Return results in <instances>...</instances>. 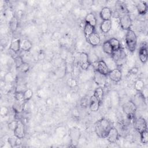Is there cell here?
Returning <instances> with one entry per match:
<instances>
[{
    "mask_svg": "<svg viewBox=\"0 0 148 148\" xmlns=\"http://www.w3.org/2000/svg\"><path fill=\"white\" fill-rule=\"evenodd\" d=\"M125 42L128 50L133 53L137 45V36L132 29L127 30L125 35Z\"/></svg>",
    "mask_w": 148,
    "mask_h": 148,
    "instance_id": "cell-2",
    "label": "cell"
},
{
    "mask_svg": "<svg viewBox=\"0 0 148 148\" xmlns=\"http://www.w3.org/2000/svg\"><path fill=\"white\" fill-rule=\"evenodd\" d=\"M66 83H67L68 86L69 87H71V88L76 87L77 86V84L76 80L75 78H73V77H71V78L68 79V80H67Z\"/></svg>",
    "mask_w": 148,
    "mask_h": 148,
    "instance_id": "cell-37",
    "label": "cell"
},
{
    "mask_svg": "<svg viewBox=\"0 0 148 148\" xmlns=\"http://www.w3.org/2000/svg\"><path fill=\"white\" fill-rule=\"evenodd\" d=\"M119 25L120 27L123 30H129L131 29V27L132 24V21L130 15L128 13L122 14L119 18Z\"/></svg>",
    "mask_w": 148,
    "mask_h": 148,
    "instance_id": "cell-7",
    "label": "cell"
},
{
    "mask_svg": "<svg viewBox=\"0 0 148 148\" xmlns=\"http://www.w3.org/2000/svg\"><path fill=\"white\" fill-rule=\"evenodd\" d=\"M108 76L112 82L118 83L121 80L122 72L119 68H117L110 71Z\"/></svg>",
    "mask_w": 148,
    "mask_h": 148,
    "instance_id": "cell-13",
    "label": "cell"
},
{
    "mask_svg": "<svg viewBox=\"0 0 148 148\" xmlns=\"http://www.w3.org/2000/svg\"><path fill=\"white\" fill-rule=\"evenodd\" d=\"M17 124V120H13L8 124V128L10 130L14 131Z\"/></svg>",
    "mask_w": 148,
    "mask_h": 148,
    "instance_id": "cell-40",
    "label": "cell"
},
{
    "mask_svg": "<svg viewBox=\"0 0 148 148\" xmlns=\"http://www.w3.org/2000/svg\"><path fill=\"white\" fill-rule=\"evenodd\" d=\"M33 96V91L31 88H27L24 92V100L25 101H28L29 99L32 98Z\"/></svg>",
    "mask_w": 148,
    "mask_h": 148,
    "instance_id": "cell-35",
    "label": "cell"
},
{
    "mask_svg": "<svg viewBox=\"0 0 148 148\" xmlns=\"http://www.w3.org/2000/svg\"><path fill=\"white\" fill-rule=\"evenodd\" d=\"M24 62L21 56H17L15 58V63L16 65V67L18 68Z\"/></svg>",
    "mask_w": 148,
    "mask_h": 148,
    "instance_id": "cell-42",
    "label": "cell"
},
{
    "mask_svg": "<svg viewBox=\"0 0 148 148\" xmlns=\"http://www.w3.org/2000/svg\"><path fill=\"white\" fill-rule=\"evenodd\" d=\"M145 87V86L144 81L141 79H137L134 83V88L138 92H140Z\"/></svg>",
    "mask_w": 148,
    "mask_h": 148,
    "instance_id": "cell-30",
    "label": "cell"
},
{
    "mask_svg": "<svg viewBox=\"0 0 148 148\" xmlns=\"http://www.w3.org/2000/svg\"><path fill=\"white\" fill-rule=\"evenodd\" d=\"M93 95L101 103H102L103 99V97H104L103 89L101 87H98L96 88L94 91Z\"/></svg>",
    "mask_w": 148,
    "mask_h": 148,
    "instance_id": "cell-23",
    "label": "cell"
},
{
    "mask_svg": "<svg viewBox=\"0 0 148 148\" xmlns=\"http://www.w3.org/2000/svg\"><path fill=\"white\" fill-rule=\"evenodd\" d=\"M140 134V139L142 143L146 145L148 143V132L147 130L143 131Z\"/></svg>",
    "mask_w": 148,
    "mask_h": 148,
    "instance_id": "cell-32",
    "label": "cell"
},
{
    "mask_svg": "<svg viewBox=\"0 0 148 148\" xmlns=\"http://www.w3.org/2000/svg\"><path fill=\"white\" fill-rule=\"evenodd\" d=\"M14 136L18 139H23L25 135V130L24 125L20 120H17V124L13 131Z\"/></svg>",
    "mask_w": 148,
    "mask_h": 148,
    "instance_id": "cell-11",
    "label": "cell"
},
{
    "mask_svg": "<svg viewBox=\"0 0 148 148\" xmlns=\"http://www.w3.org/2000/svg\"><path fill=\"white\" fill-rule=\"evenodd\" d=\"M139 58L140 62L143 64H145L147 61L148 53L147 49V43L146 42H143L139 49Z\"/></svg>",
    "mask_w": 148,
    "mask_h": 148,
    "instance_id": "cell-12",
    "label": "cell"
},
{
    "mask_svg": "<svg viewBox=\"0 0 148 148\" xmlns=\"http://www.w3.org/2000/svg\"><path fill=\"white\" fill-rule=\"evenodd\" d=\"M75 60L76 64L83 70L88 69L91 64L88 58V54L83 51L77 52L75 55Z\"/></svg>",
    "mask_w": 148,
    "mask_h": 148,
    "instance_id": "cell-3",
    "label": "cell"
},
{
    "mask_svg": "<svg viewBox=\"0 0 148 148\" xmlns=\"http://www.w3.org/2000/svg\"><path fill=\"white\" fill-rule=\"evenodd\" d=\"M111 46L112 47V49L113 50V51L119 50L120 49L121 47V43L119 39H117L116 38H112L109 40H108Z\"/></svg>",
    "mask_w": 148,
    "mask_h": 148,
    "instance_id": "cell-26",
    "label": "cell"
},
{
    "mask_svg": "<svg viewBox=\"0 0 148 148\" xmlns=\"http://www.w3.org/2000/svg\"><path fill=\"white\" fill-rule=\"evenodd\" d=\"M124 113L130 118H133L137 109V106L132 101H128L123 105Z\"/></svg>",
    "mask_w": 148,
    "mask_h": 148,
    "instance_id": "cell-5",
    "label": "cell"
},
{
    "mask_svg": "<svg viewBox=\"0 0 148 148\" xmlns=\"http://www.w3.org/2000/svg\"><path fill=\"white\" fill-rule=\"evenodd\" d=\"M99 16L102 20H111L112 17V10L108 6L103 7L99 12Z\"/></svg>",
    "mask_w": 148,
    "mask_h": 148,
    "instance_id": "cell-16",
    "label": "cell"
},
{
    "mask_svg": "<svg viewBox=\"0 0 148 148\" xmlns=\"http://www.w3.org/2000/svg\"><path fill=\"white\" fill-rule=\"evenodd\" d=\"M32 47V42L27 39H24L21 41V50L25 52H28Z\"/></svg>",
    "mask_w": 148,
    "mask_h": 148,
    "instance_id": "cell-22",
    "label": "cell"
},
{
    "mask_svg": "<svg viewBox=\"0 0 148 148\" xmlns=\"http://www.w3.org/2000/svg\"><path fill=\"white\" fill-rule=\"evenodd\" d=\"M4 79L6 81L8 82H12L13 80V75L11 73H7L5 77H4Z\"/></svg>",
    "mask_w": 148,
    "mask_h": 148,
    "instance_id": "cell-43",
    "label": "cell"
},
{
    "mask_svg": "<svg viewBox=\"0 0 148 148\" xmlns=\"http://www.w3.org/2000/svg\"><path fill=\"white\" fill-rule=\"evenodd\" d=\"M95 63H96V67H95V71H97L101 74H102L105 76H108L110 70L108 66H107L106 64L105 63V61L101 59Z\"/></svg>",
    "mask_w": 148,
    "mask_h": 148,
    "instance_id": "cell-10",
    "label": "cell"
},
{
    "mask_svg": "<svg viewBox=\"0 0 148 148\" xmlns=\"http://www.w3.org/2000/svg\"><path fill=\"white\" fill-rule=\"evenodd\" d=\"M120 134L116 128L113 127L109 130L106 138L110 143H115L119 139Z\"/></svg>",
    "mask_w": 148,
    "mask_h": 148,
    "instance_id": "cell-9",
    "label": "cell"
},
{
    "mask_svg": "<svg viewBox=\"0 0 148 148\" xmlns=\"http://www.w3.org/2000/svg\"><path fill=\"white\" fill-rule=\"evenodd\" d=\"M18 23L17 18L15 16H13L11 18L9 22V27L10 30L13 32H15L18 28Z\"/></svg>",
    "mask_w": 148,
    "mask_h": 148,
    "instance_id": "cell-29",
    "label": "cell"
},
{
    "mask_svg": "<svg viewBox=\"0 0 148 148\" xmlns=\"http://www.w3.org/2000/svg\"><path fill=\"white\" fill-rule=\"evenodd\" d=\"M102 50L103 53H105L106 54L111 55L112 53L113 52V50L112 49V47L111 46L109 40L105 41L102 45Z\"/></svg>",
    "mask_w": 148,
    "mask_h": 148,
    "instance_id": "cell-25",
    "label": "cell"
},
{
    "mask_svg": "<svg viewBox=\"0 0 148 148\" xmlns=\"http://www.w3.org/2000/svg\"><path fill=\"white\" fill-rule=\"evenodd\" d=\"M106 77L107 76L101 74L100 73L95 71L93 79L97 84L99 86H104L106 83Z\"/></svg>",
    "mask_w": 148,
    "mask_h": 148,
    "instance_id": "cell-17",
    "label": "cell"
},
{
    "mask_svg": "<svg viewBox=\"0 0 148 148\" xmlns=\"http://www.w3.org/2000/svg\"><path fill=\"white\" fill-rule=\"evenodd\" d=\"M101 105V103L95 98L93 95L90 97L88 106L91 111L94 112L98 111Z\"/></svg>",
    "mask_w": 148,
    "mask_h": 148,
    "instance_id": "cell-19",
    "label": "cell"
},
{
    "mask_svg": "<svg viewBox=\"0 0 148 148\" xmlns=\"http://www.w3.org/2000/svg\"><path fill=\"white\" fill-rule=\"evenodd\" d=\"M90 98L88 99L87 97H84L82 98L80 101V105L82 106V107L86 108L87 106H88L90 103Z\"/></svg>",
    "mask_w": 148,
    "mask_h": 148,
    "instance_id": "cell-38",
    "label": "cell"
},
{
    "mask_svg": "<svg viewBox=\"0 0 148 148\" xmlns=\"http://www.w3.org/2000/svg\"><path fill=\"white\" fill-rule=\"evenodd\" d=\"M112 127V125L110 121L105 118L98 120L94 124L95 134L100 138H106Z\"/></svg>",
    "mask_w": 148,
    "mask_h": 148,
    "instance_id": "cell-1",
    "label": "cell"
},
{
    "mask_svg": "<svg viewBox=\"0 0 148 148\" xmlns=\"http://www.w3.org/2000/svg\"><path fill=\"white\" fill-rule=\"evenodd\" d=\"M14 96L16 101L21 103H23L24 102H25L24 92H14Z\"/></svg>",
    "mask_w": 148,
    "mask_h": 148,
    "instance_id": "cell-34",
    "label": "cell"
},
{
    "mask_svg": "<svg viewBox=\"0 0 148 148\" xmlns=\"http://www.w3.org/2000/svg\"><path fill=\"white\" fill-rule=\"evenodd\" d=\"M27 88L26 86L24 84H19L18 85L15 90V92H24Z\"/></svg>",
    "mask_w": 148,
    "mask_h": 148,
    "instance_id": "cell-41",
    "label": "cell"
},
{
    "mask_svg": "<svg viewBox=\"0 0 148 148\" xmlns=\"http://www.w3.org/2000/svg\"><path fill=\"white\" fill-rule=\"evenodd\" d=\"M136 8L138 13L140 15H145L147 13L148 10V6L146 1H140L136 5Z\"/></svg>",
    "mask_w": 148,
    "mask_h": 148,
    "instance_id": "cell-18",
    "label": "cell"
},
{
    "mask_svg": "<svg viewBox=\"0 0 148 148\" xmlns=\"http://www.w3.org/2000/svg\"><path fill=\"white\" fill-rule=\"evenodd\" d=\"M9 110L8 107L3 106L0 109V114L1 116L2 117H5L6 116H8V114H9Z\"/></svg>",
    "mask_w": 148,
    "mask_h": 148,
    "instance_id": "cell-39",
    "label": "cell"
},
{
    "mask_svg": "<svg viewBox=\"0 0 148 148\" xmlns=\"http://www.w3.org/2000/svg\"><path fill=\"white\" fill-rule=\"evenodd\" d=\"M85 23L89 24L95 27L97 23V19L93 13H89L86 14L84 18Z\"/></svg>",
    "mask_w": 148,
    "mask_h": 148,
    "instance_id": "cell-21",
    "label": "cell"
},
{
    "mask_svg": "<svg viewBox=\"0 0 148 148\" xmlns=\"http://www.w3.org/2000/svg\"><path fill=\"white\" fill-rule=\"evenodd\" d=\"M23 106H24L23 103H21V102L16 101V102L14 104H13V110L16 113H19L23 110Z\"/></svg>",
    "mask_w": 148,
    "mask_h": 148,
    "instance_id": "cell-33",
    "label": "cell"
},
{
    "mask_svg": "<svg viewBox=\"0 0 148 148\" xmlns=\"http://www.w3.org/2000/svg\"><path fill=\"white\" fill-rule=\"evenodd\" d=\"M9 49L15 53L19 52L21 50V40L18 38H12L9 45Z\"/></svg>",
    "mask_w": 148,
    "mask_h": 148,
    "instance_id": "cell-15",
    "label": "cell"
},
{
    "mask_svg": "<svg viewBox=\"0 0 148 148\" xmlns=\"http://www.w3.org/2000/svg\"><path fill=\"white\" fill-rule=\"evenodd\" d=\"M104 61H105V63L106 64L107 66H108V68H109L110 71H111L112 69H114L115 68H117V64H116L115 61L113 60V59L112 57L107 58Z\"/></svg>",
    "mask_w": 148,
    "mask_h": 148,
    "instance_id": "cell-31",
    "label": "cell"
},
{
    "mask_svg": "<svg viewBox=\"0 0 148 148\" xmlns=\"http://www.w3.org/2000/svg\"><path fill=\"white\" fill-rule=\"evenodd\" d=\"M138 72H139V68L137 67V66H134V67H132V68L130 69V71H129V72H130V73H131L132 75H136V74L138 73Z\"/></svg>",
    "mask_w": 148,
    "mask_h": 148,
    "instance_id": "cell-44",
    "label": "cell"
},
{
    "mask_svg": "<svg viewBox=\"0 0 148 148\" xmlns=\"http://www.w3.org/2000/svg\"><path fill=\"white\" fill-rule=\"evenodd\" d=\"M116 6L117 10L120 12L122 13L123 14L128 13V9L127 7L126 4L123 1H117L116 3Z\"/></svg>",
    "mask_w": 148,
    "mask_h": 148,
    "instance_id": "cell-27",
    "label": "cell"
},
{
    "mask_svg": "<svg viewBox=\"0 0 148 148\" xmlns=\"http://www.w3.org/2000/svg\"><path fill=\"white\" fill-rule=\"evenodd\" d=\"M19 71L22 73H26L29 69V65L25 62H24L18 68Z\"/></svg>",
    "mask_w": 148,
    "mask_h": 148,
    "instance_id": "cell-36",
    "label": "cell"
},
{
    "mask_svg": "<svg viewBox=\"0 0 148 148\" xmlns=\"http://www.w3.org/2000/svg\"><path fill=\"white\" fill-rule=\"evenodd\" d=\"M86 39L88 43L92 47H97L99 46L101 43L100 36L96 31L90 35Z\"/></svg>",
    "mask_w": 148,
    "mask_h": 148,
    "instance_id": "cell-14",
    "label": "cell"
},
{
    "mask_svg": "<svg viewBox=\"0 0 148 148\" xmlns=\"http://www.w3.org/2000/svg\"><path fill=\"white\" fill-rule=\"evenodd\" d=\"M45 54L44 53V52L42 50H40V52L38 53V58L39 60H42L45 58Z\"/></svg>",
    "mask_w": 148,
    "mask_h": 148,
    "instance_id": "cell-45",
    "label": "cell"
},
{
    "mask_svg": "<svg viewBox=\"0 0 148 148\" xmlns=\"http://www.w3.org/2000/svg\"><path fill=\"white\" fill-rule=\"evenodd\" d=\"M112 29V21L109 20H102L100 24V29L103 34L108 33Z\"/></svg>",
    "mask_w": 148,
    "mask_h": 148,
    "instance_id": "cell-20",
    "label": "cell"
},
{
    "mask_svg": "<svg viewBox=\"0 0 148 148\" xmlns=\"http://www.w3.org/2000/svg\"><path fill=\"white\" fill-rule=\"evenodd\" d=\"M95 32V27L87 23H85L83 27V32L87 39L90 35Z\"/></svg>",
    "mask_w": 148,
    "mask_h": 148,
    "instance_id": "cell-24",
    "label": "cell"
},
{
    "mask_svg": "<svg viewBox=\"0 0 148 148\" xmlns=\"http://www.w3.org/2000/svg\"><path fill=\"white\" fill-rule=\"evenodd\" d=\"M68 135L71 144H72L73 146H76L79 143L81 136L80 129L77 127H73L69 129Z\"/></svg>",
    "mask_w": 148,
    "mask_h": 148,
    "instance_id": "cell-4",
    "label": "cell"
},
{
    "mask_svg": "<svg viewBox=\"0 0 148 148\" xmlns=\"http://www.w3.org/2000/svg\"><path fill=\"white\" fill-rule=\"evenodd\" d=\"M109 98L111 104L116 105L119 103L120 97L117 92L116 91H112V92H110Z\"/></svg>",
    "mask_w": 148,
    "mask_h": 148,
    "instance_id": "cell-28",
    "label": "cell"
},
{
    "mask_svg": "<svg viewBox=\"0 0 148 148\" xmlns=\"http://www.w3.org/2000/svg\"><path fill=\"white\" fill-rule=\"evenodd\" d=\"M111 57L113 59L118 66L119 65H122L125 63L127 55L125 52L121 48L119 50L113 51L111 54Z\"/></svg>",
    "mask_w": 148,
    "mask_h": 148,
    "instance_id": "cell-6",
    "label": "cell"
},
{
    "mask_svg": "<svg viewBox=\"0 0 148 148\" xmlns=\"http://www.w3.org/2000/svg\"><path fill=\"white\" fill-rule=\"evenodd\" d=\"M134 127L136 131L140 133L143 131L147 130V122L143 117L136 118L134 120Z\"/></svg>",
    "mask_w": 148,
    "mask_h": 148,
    "instance_id": "cell-8",
    "label": "cell"
}]
</instances>
